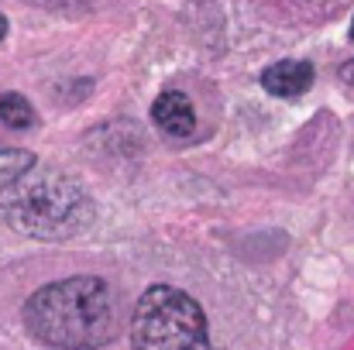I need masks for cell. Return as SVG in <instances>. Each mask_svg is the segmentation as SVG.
Instances as JSON below:
<instances>
[{
	"instance_id": "6da1fadb",
	"label": "cell",
	"mask_w": 354,
	"mask_h": 350,
	"mask_svg": "<svg viewBox=\"0 0 354 350\" xmlns=\"http://www.w3.org/2000/svg\"><path fill=\"white\" fill-rule=\"evenodd\" d=\"M24 327L48 347L93 350L118 337V302L104 278H62L24 302Z\"/></svg>"
},
{
	"instance_id": "7a4b0ae2",
	"label": "cell",
	"mask_w": 354,
	"mask_h": 350,
	"mask_svg": "<svg viewBox=\"0 0 354 350\" xmlns=\"http://www.w3.org/2000/svg\"><path fill=\"white\" fill-rule=\"evenodd\" d=\"M0 213L7 227L35 240H73L93 227L97 206L86 186L59 168L31 165L14 182L0 186Z\"/></svg>"
},
{
	"instance_id": "3957f363",
	"label": "cell",
	"mask_w": 354,
	"mask_h": 350,
	"mask_svg": "<svg viewBox=\"0 0 354 350\" xmlns=\"http://www.w3.org/2000/svg\"><path fill=\"white\" fill-rule=\"evenodd\" d=\"M134 350H210V330L200 302L172 285H151L131 316Z\"/></svg>"
},
{
	"instance_id": "277c9868",
	"label": "cell",
	"mask_w": 354,
	"mask_h": 350,
	"mask_svg": "<svg viewBox=\"0 0 354 350\" xmlns=\"http://www.w3.org/2000/svg\"><path fill=\"white\" fill-rule=\"evenodd\" d=\"M261 86L272 93V97H303L310 86H313V66L303 62V59H286V62H275L261 72Z\"/></svg>"
},
{
	"instance_id": "5b68a950",
	"label": "cell",
	"mask_w": 354,
	"mask_h": 350,
	"mask_svg": "<svg viewBox=\"0 0 354 350\" xmlns=\"http://www.w3.org/2000/svg\"><path fill=\"white\" fill-rule=\"evenodd\" d=\"M151 117H155V124H158L165 134H172V137H189V134L196 130V110H193L189 97H183V93H176V90H169V93H162V97L155 100Z\"/></svg>"
},
{
	"instance_id": "8992f818",
	"label": "cell",
	"mask_w": 354,
	"mask_h": 350,
	"mask_svg": "<svg viewBox=\"0 0 354 350\" xmlns=\"http://www.w3.org/2000/svg\"><path fill=\"white\" fill-rule=\"evenodd\" d=\"M35 107L21 93H0V124H7L10 130H28L35 127Z\"/></svg>"
},
{
	"instance_id": "52a82bcc",
	"label": "cell",
	"mask_w": 354,
	"mask_h": 350,
	"mask_svg": "<svg viewBox=\"0 0 354 350\" xmlns=\"http://www.w3.org/2000/svg\"><path fill=\"white\" fill-rule=\"evenodd\" d=\"M31 165H38V158L24 148H0V186L14 182L17 175H24Z\"/></svg>"
},
{
	"instance_id": "ba28073f",
	"label": "cell",
	"mask_w": 354,
	"mask_h": 350,
	"mask_svg": "<svg viewBox=\"0 0 354 350\" xmlns=\"http://www.w3.org/2000/svg\"><path fill=\"white\" fill-rule=\"evenodd\" d=\"M3 35H7V17L0 14V41H3Z\"/></svg>"
},
{
	"instance_id": "9c48e42d",
	"label": "cell",
	"mask_w": 354,
	"mask_h": 350,
	"mask_svg": "<svg viewBox=\"0 0 354 350\" xmlns=\"http://www.w3.org/2000/svg\"><path fill=\"white\" fill-rule=\"evenodd\" d=\"M351 41H354V21H351Z\"/></svg>"
},
{
	"instance_id": "30bf717a",
	"label": "cell",
	"mask_w": 354,
	"mask_h": 350,
	"mask_svg": "<svg viewBox=\"0 0 354 350\" xmlns=\"http://www.w3.org/2000/svg\"><path fill=\"white\" fill-rule=\"evenodd\" d=\"M210 350H214V347H210Z\"/></svg>"
}]
</instances>
